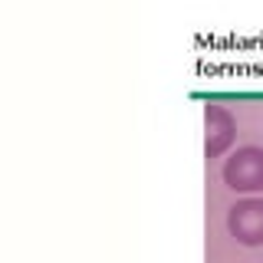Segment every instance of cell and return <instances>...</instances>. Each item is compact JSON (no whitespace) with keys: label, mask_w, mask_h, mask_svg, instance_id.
Instances as JSON below:
<instances>
[{"label":"cell","mask_w":263,"mask_h":263,"mask_svg":"<svg viewBox=\"0 0 263 263\" xmlns=\"http://www.w3.org/2000/svg\"><path fill=\"white\" fill-rule=\"evenodd\" d=\"M224 184L234 191L253 194L263 191V148L257 145H243L224 161Z\"/></svg>","instance_id":"cell-1"},{"label":"cell","mask_w":263,"mask_h":263,"mask_svg":"<svg viewBox=\"0 0 263 263\" xmlns=\"http://www.w3.org/2000/svg\"><path fill=\"white\" fill-rule=\"evenodd\" d=\"M234 142H237L234 112L220 102H208L204 105V155L208 158H220L224 152H230Z\"/></svg>","instance_id":"cell-2"},{"label":"cell","mask_w":263,"mask_h":263,"mask_svg":"<svg viewBox=\"0 0 263 263\" xmlns=\"http://www.w3.org/2000/svg\"><path fill=\"white\" fill-rule=\"evenodd\" d=\"M227 230L237 243L260 247L263 243V201L260 197H243L227 211Z\"/></svg>","instance_id":"cell-3"}]
</instances>
